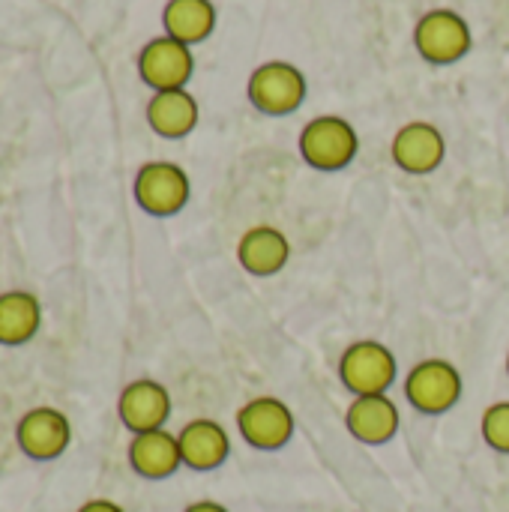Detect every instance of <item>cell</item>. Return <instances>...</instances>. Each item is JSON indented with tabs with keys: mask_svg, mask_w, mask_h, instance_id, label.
Segmentation results:
<instances>
[{
	"mask_svg": "<svg viewBox=\"0 0 509 512\" xmlns=\"http://www.w3.org/2000/svg\"><path fill=\"white\" fill-rule=\"evenodd\" d=\"M300 156L315 171H342L360 153L357 129L339 114H321L309 120L300 132Z\"/></svg>",
	"mask_w": 509,
	"mask_h": 512,
	"instance_id": "obj_1",
	"label": "cell"
},
{
	"mask_svg": "<svg viewBox=\"0 0 509 512\" xmlns=\"http://www.w3.org/2000/svg\"><path fill=\"white\" fill-rule=\"evenodd\" d=\"M132 192H135V204L147 216L168 219V216H177L189 204L192 180H189V174L177 162L153 159V162H144L138 168Z\"/></svg>",
	"mask_w": 509,
	"mask_h": 512,
	"instance_id": "obj_2",
	"label": "cell"
},
{
	"mask_svg": "<svg viewBox=\"0 0 509 512\" xmlns=\"http://www.w3.org/2000/svg\"><path fill=\"white\" fill-rule=\"evenodd\" d=\"M309 84L306 75L288 63V60H267L261 63L246 84V96L249 102L267 114V117H285L294 114L303 102H306Z\"/></svg>",
	"mask_w": 509,
	"mask_h": 512,
	"instance_id": "obj_3",
	"label": "cell"
},
{
	"mask_svg": "<svg viewBox=\"0 0 509 512\" xmlns=\"http://www.w3.org/2000/svg\"><path fill=\"white\" fill-rule=\"evenodd\" d=\"M396 354L378 339H360L339 357V381L354 396H381L396 381Z\"/></svg>",
	"mask_w": 509,
	"mask_h": 512,
	"instance_id": "obj_4",
	"label": "cell"
},
{
	"mask_svg": "<svg viewBox=\"0 0 509 512\" xmlns=\"http://www.w3.org/2000/svg\"><path fill=\"white\" fill-rule=\"evenodd\" d=\"M474 45L471 24L456 9H429L414 27V48L426 63H459Z\"/></svg>",
	"mask_w": 509,
	"mask_h": 512,
	"instance_id": "obj_5",
	"label": "cell"
},
{
	"mask_svg": "<svg viewBox=\"0 0 509 512\" xmlns=\"http://www.w3.org/2000/svg\"><path fill=\"white\" fill-rule=\"evenodd\" d=\"M462 390L465 384H462L459 369L450 360H438V357L420 360L405 378V396L411 408L429 417H438L456 408L462 399Z\"/></svg>",
	"mask_w": 509,
	"mask_h": 512,
	"instance_id": "obj_6",
	"label": "cell"
},
{
	"mask_svg": "<svg viewBox=\"0 0 509 512\" xmlns=\"http://www.w3.org/2000/svg\"><path fill=\"white\" fill-rule=\"evenodd\" d=\"M138 75L153 93L183 90L195 75V54L189 45L162 33L138 51Z\"/></svg>",
	"mask_w": 509,
	"mask_h": 512,
	"instance_id": "obj_7",
	"label": "cell"
},
{
	"mask_svg": "<svg viewBox=\"0 0 509 512\" xmlns=\"http://www.w3.org/2000/svg\"><path fill=\"white\" fill-rule=\"evenodd\" d=\"M237 429L255 450H282L294 438V414L282 399L258 396L237 411Z\"/></svg>",
	"mask_w": 509,
	"mask_h": 512,
	"instance_id": "obj_8",
	"label": "cell"
},
{
	"mask_svg": "<svg viewBox=\"0 0 509 512\" xmlns=\"http://www.w3.org/2000/svg\"><path fill=\"white\" fill-rule=\"evenodd\" d=\"M15 441L27 459L54 462L57 456L66 453V447L72 441V423L57 408H48V405L30 408L15 426Z\"/></svg>",
	"mask_w": 509,
	"mask_h": 512,
	"instance_id": "obj_9",
	"label": "cell"
},
{
	"mask_svg": "<svg viewBox=\"0 0 509 512\" xmlns=\"http://www.w3.org/2000/svg\"><path fill=\"white\" fill-rule=\"evenodd\" d=\"M390 156H393L396 168H402L405 174L423 177V174H432L441 168V162L447 156V138L429 120H411L393 135Z\"/></svg>",
	"mask_w": 509,
	"mask_h": 512,
	"instance_id": "obj_10",
	"label": "cell"
},
{
	"mask_svg": "<svg viewBox=\"0 0 509 512\" xmlns=\"http://www.w3.org/2000/svg\"><path fill=\"white\" fill-rule=\"evenodd\" d=\"M117 417L132 435L165 429V423L171 417V393L159 381L138 378L123 387V393L117 399Z\"/></svg>",
	"mask_w": 509,
	"mask_h": 512,
	"instance_id": "obj_11",
	"label": "cell"
},
{
	"mask_svg": "<svg viewBox=\"0 0 509 512\" xmlns=\"http://www.w3.org/2000/svg\"><path fill=\"white\" fill-rule=\"evenodd\" d=\"M291 261V240L276 225H252L237 240V264L252 276H276Z\"/></svg>",
	"mask_w": 509,
	"mask_h": 512,
	"instance_id": "obj_12",
	"label": "cell"
},
{
	"mask_svg": "<svg viewBox=\"0 0 509 512\" xmlns=\"http://www.w3.org/2000/svg\"><path fill=\"white\" fill-rule=\"evenodd\" d=\"M399 408L396 402L381 393V396H354V402L345 411V426L351 432V438H357L360 444H387L396 438L399 432Z\"/></svg>",
	"mask_w": 509,
	"mask_h": 512,
	"instance_id": "obj_13",
	"label": "cell"
},
{
	"mask_svg": "<svg viewBox=\"0 0 509 512\" xmlns=\"http://www.w3.org/2000/svg\"><path fill=\"white\" fill-rule=\"evenodd\" d=\"M177 441H180L183 465L192 471H216L219 465H225L231 453L228 432L216 420H207V417L186 423L177 432Z\"/></svg>",
	"mask_w": 509,
	"mask_h": 512,
	"instance_id": "obj_14",
	"label": "cell"
},
{
	"mask_svg": "<svg viewBox=\"0 0 509 512\" xmlns=\"http://www.w3.org/2000/svg\"><path fill=\"white\" fill-rule=\"evenodd\" d=\"M129 465L144 480H165V477H171L183 465L177 435H171L168 429H153V432L132 435Z\"/></svg>",
	"mask_w": 509,
	"mask_h": 512,
	"instance_id": "obj_15",
	"label": "cell"
},
{
	"mask_svg": "<svg viewBox=\"0 0 509 512\" xmlns=\"http://www.w3.org/2000/svg\"><path fill=\"white\" fill-rule=\"evenodd\" d=\"M201 108L198 99L183 87V90H159L147 102V126L159 138H186L198 126Z\"/></svg>",
	"mask_w": 509,
	"mask_h": 512,
	"instance_id": "obj_16",
	"label": "cell"
},
{
	"mask_svg": "<svg viewBox=\"0 0 509 512\" xmlns=\"http://www.w3.org/2000/svg\"><path fill=\"white\" fill-rule=\"evenodd\" d=\"M42 327V303L33 291L12 288L0 294V345H27Z\"/></svg>",
	"mask_w": 509,
	"mask_h": 512,
	"instance_id": "obj_17",
	"label": "cell"
},
{
	"mask_svg": "<svg viewBox=\"0 0 509 512\" xmlns=\"http://www.w3.org/2000/svg\"><path fill=\"white\" fill-rule=\"evenodd\" d=\"M216 6L213 0H168L162 9L165 36L195 48L198 42L210 39L216 30Z\"/></svg>",
	"mask_w": 509,
	"mask_h": 512,
	"instance_id": "obj_18",
	"label": "cell"
},
{
	"mask_svg": "<svg viewBox=\"0 0 509 512\" xmlns=\"http://www.w3.org/2000/svg\"><path fill=\"white\" fill-rule=\"evenodd\" d=\"M483 438L492 450L509 453V402H495L483 414Z\"/></svg>",
	"mask_w": 509,
	"mask_h": 512,
	"instance_id": "obj_19",
	"label": "cell"
},
{
	"mask_svg": "<svg viewBox=\"0 0 509 512\" xmlns=\"http://www.w3.org/2000/svg\"><path fill=\"white\" fill-rule=\"evenodd\" d=\"M75 512H123V507L114 504V501H108V498H93V501L81 504Z\"/></svg>",
	"mask_w": 509,
	"mask_h": 512,
	"instance_id": "obj_20",
	"label": "cell"
},
{
	"mask_svg": "<svg viewBox=\"0 0 509 512\" xmlns=\"http://www.w3.org/2000/svg\"><path fill=\"white\" fill-rule=\"evenodd\" d=\"M183 512H228L222 504H216V501H198V504H189Z\"/></svg>",
	"mask_w": 509,
	"mask_h": 512,
	"instance_id": "obj_21",
	"label": "cell"
},
{
	"mask_svg": "<svg viewBox=\"0 0 509 512\" xmlns=\"http://www.w3.org/2000/svg\"><path fill=\"white\" fill-rule=\"evenodd\" d=\"M507 372H509V354H507Z\"/></svg>",
	"mask_w": 509,
	"mask_h": 512,
	"instance_id": "obj_22",
	"label": "cell"
}]
</instances>
